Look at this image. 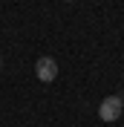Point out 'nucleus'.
Listing matches in <instances>:
<instances>
[{"label":"nucleus","mask_w":124,"mask_h":127,"mask_svg":"<svg viewBox=\"0 0 124 127\" xmlns=\"http://www.w3.org/2000/svg\"><path fill=\"white\" fill-rule=\"evenodd\" d=\"M35 75H38L43 84H52L55 78H58V64H55V58H38V64H35Z\"/></svg>","instance_id":"f03ea898"},{"label":"nucleus","mask_w":124,"mask_h":127,"mask_svg":"<svg viewBox=\"0 0 124 127\" xmlns=\"http://www.w3.org/2000/svg\"><path fill=\"white\" fill-rule=\"evenodd\" d=\"M0 66H3V58H0Z\"/></svg>","instance_id":"7ed1b4c3"},{"label":"nucleus","mask_w":124,"mask_h":127,"mask_svg":"<svg viewBox=\"0 0 124 127\" xmlns=\"http://www.w3.org/2000/svg\"><path fill=\"white\" fill-rule=\"evenodd\" d=\"M121 113H124V98H118V95H110V98H104L98 107V116L101 121H107V124H113V121L121 119Z\"/></svg>","instance_id":"f257e3e1"}]
</instances>
